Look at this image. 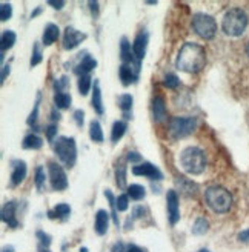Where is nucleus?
<instances>
[{
	"label": "nucleus",
	"mask_w": 249,
	"mask_h": 252,
	"mask_svg": "<svg viewBox=\"0 0 249 252\" xmlns=\"http://www.w3.org/2000/svg\"><path fill=\"white\" fill-rule=\"evenodd\" d=\"M206 65V53L205 48L198 43H185L176 59V68L179 71L197 74L200 72Z\"/></svg>",
	"instance_id": "1"
},
{
	"label": "nucleus",
	"mask_w": 249,
	"mask_h": 252,
	"mask_svg": "<svg viewBox=\"0 0 249 252\" xmlns=\"http://www.w3.org/2000/svg\"><path fill=\"white\" fill-rule=\"evenodd\" d=\"M80 252H90V251L86 249V248H80Z\"/></svg>",
	"instance_id": "56"
},
{
	"label": "nucleus",
	"mask_w": 249,
	"mask_h": 252,
	"mask_svg": "<svg viewBox=\"0 0 249 252\" xmlns=\"http://www.w3.org/2000/svg\"><path fill=\"white\" fill-rule=\"evenodd\" d=\"M166 206H168L169 223L176 224L180 220V208H179V194L174 189H169L166 194Z\"/></svg>",
	"instance_id": "11"
},
{
	"label": "nucleus",
	"mask_w": 249,
	"mask_h": 252,
	"mask_svg": "<svg viewBox=\"0 0 249 252\" xmlns=\"http://www.w3.org/2000/svg\"><path fill=\"white\" fill-rule=\"evenodd\" d=\"M40 12H42V8H40V6H39V8H35V11L31 14V19H32V17H35V16H39Z\"/></svg>",
	"instance_id": "53"
},
{
	"label": "nucleus",
	"mask_w": 249,
	"mask_h": 252,
	"mask_svg": "<svg viewBox=\"0 0 249 252\" xmlns=\"http://www.w3.org/2000/svg\"><path fill=\"white\" fill-rule=\"evenodd\" d=\"M43 60V54H42V45L39 42H35L32 46V56H31V62L30 65L31 66H37L39 63Z\"/></svg>",
	"instance_id": "31"
},
{
	"label": "nucleus",
	"mask_w": 249,
	"mask_h": 252,
	"mask_svg": "<svg viewBox=\"0 0 249 252\" xmlns=\"http://www.w3.org/2000/svg\"><path fill=\"white\" fill-rule=\"evenodd\" d=\"M16 211H17V206L14 201H8V203L2 206V220L9 228H17L19 226V221L16 219Z\"/></svg>",
	"instance_id": "15"
},
{
	"label": "nucleus",
	"mask_w": 249,
	"mask_h": 252,
	"mask_svg": "<svg viewBox=\"0 0 249 252\" xmlns=\"http://www.w3.org/2000/svg\"><path fill=\"white\" fill-rule=\"evenodd\" d=\"M180 165L182 168L191 174L198 175L206 169V156L205 151L197 146H188L180 153Z\"/></svg>",
	"instance_id": "3"
},
{
	"label": "nucleus",
	"mask_w": 249,
	"mask_h": 252,
	"mask_svg": "<svg viewBox=\"0 0 249 252\" xmlns=\"http://www.w3.org/2000/svg\"><path fill=\"white\" fill-rule=\"evenodd\" d=\"M2 252H14V246H5Z\"/></svg>",
	"instance_id": "54"
},
{
	"label": "nucleus",
	"mask_w": 249,
	"mask_h": 252,
	"mask_svg": "<svg viewBox=\"0 0 249 252\" xmlns=\"http://www.w3.org/2000/svg\"><path fill=\"white\" fill-rule=\"evenodd\" d=\"M108 226H109V214L105 209L97 211L95 214V223H94V229L98 235H105L108 232Z\"/></svg>",
	"instance_id": "19"
},
{
	"label": "nucleus",
	"mask_w": 249,
	"mask_h": 252,
	"mask_svg": "<svg viewBox=\"0 0 249 252\" xmlns=\"http://www.w3.org/2000/svg\"><path fill=\"white\" fill-rule=\"evenodd\" d=\"M54 103L60 109H68L71 106V103H72V97H71V94L63 93V91L56 93L54 94Z\"/></svg>",
	"instance_id": "28"
},
{
	"label": "nucleus",
	"mask_w": 249,
	"mask_h": 252,
	"mask_svg": "<svg viewBox=\"0 0 249 252\" xmlns=\"http://www.w3.org/2000/svg\"><path fill=\"white\" fill-rule=\"evenodd\" d=\"M42 146H43V138L37 134H28L22 142L23 149H40Z\"/></svg>",
	"instance_id": "24"
},
{
	"label": "nucleus",
	"mask_w": 249,
	"mask_h": 252,
	"mask_svg": "<svg viewBox=\"0 0 249 252\" xmlns=\"http://www.w3.org/2000/svg\"><path fill=\"white\" fill-rule=\"evenodd\" d=\"M9 74V65H6V66H3L2 68V83L5 82V79H6V75Z\"/></svg>",
	"instance_id": "52"
},
{
	"label": "nucleus",
	"mask_w": 249,
	"mask_h": 252,
	"mask_svg": "<svg viewBox=\"0 0 249 252\" xmlns=\"http://www.w3.org/2000/svg\"><path fill=\"white\" fill-rule=\"evenodd\" d=\"M54 153L65 166L72 168L77 160V145L72 137H59L54 142Z\"/></svg>",
	"instance_id": "5"
},
{
	"label": "nucleus",
	"mask_w": 249,
	"mask_h": 252,
	"mask_svg": "<svg viewBox=\"0 0 249 252\" xmlns=\"http://www.w3.org/2000/svg\"><path fill=\"white\" fill-rule=\"evenodd\" d=\"M93 83V79H91V75L88 74V75H82V77L79 79V93L82 94V95H86L90 93V90H91V85Z\"/></svg>",
	"instance_id": "32"
},
{
	"label": "nucleus",
	"mask_w": 249,
	"mask_h": 252,
	"mask_svg": "<svg viewBox=\"0 0 249 252\" xmlns=\"http://www.w3.org/2000/svg\"><path fill=\"white\" fill-rule=\"evenodd\" d=\"M248 16L242 8H231L226 11L221 20V30L226 35L239 37L248 28Z\"/></svg>",
	"instance_id": "4"
},
{
	"label": "nucleus",
	"mask_w": 249,
	"mask_h": 252,
	"mask_svg": "<svg viewBox=\"0 0 249 252\" xmlns=\"http://www.w3.org/2000/svg\"><path fill=\"white\" fill-rule=\"evenodd\" d=\"M48 169H49V182H51L54 191H65L68 188V177L65 169L60 165H57L56 161H49Z\"/></svg>",
	"instance_id": "8"
},
{
	"label": "nucleus",
	"mask_w": 249,
	"mask_h": 252,
	"mask_svg": "<svg viewBox=\"0 0 249 252\" xmlns=\"http://www.w3.org/2000/svg\"><path fill=\"white\" fill-rule=\"evenodd\" d=\"M12 16V6L11 3H6V2H2L0 5V20L2 22H8Z\"/></svg>",
	"instance_id": "37"
},
{
	"label": "nucleus",
	"mask_w": 249,
	"mask_h": 252,
	"mask_svg": "<svg viewBox=\"0 0 249 252\" xmlns=\"http://www.w3.org/2000/svg\"><path fill=\"white\" fill-rule=\"evenodd\" d=\"M116 206H117V211H120V212L126 211L128 206H129V197H128V194L119 195L117 200H116Z\"/></svg>",
	"instance_id": "38"
},
{
	"label": "nucleus",
	"mask_w": 249,
	"mask_h": 252,
	"mask_svg": "<svg viewBox=\"0 0 249 252\" xmlns=\"http://www.w3.org/2000/svg\"><path fill=\"white\" fill-rule=\"evenodd\" d=\"M37 238H39V242H40V245L39 246H43V248H49V245H51V235H48V234H45L43 231H37Z\"/></svg>",
	"instance_id": "40"
},
{
	"label": "nucleus",
	"mask_w": 249,
	"mask_h": 252,
	"mask_svg": "<svg viewBox=\"0 0 249 252\" xmlns=\"http://www.w3.org/2000/svg\"><path fill=\"white\" fill-rule=\"evenodd\" d=\"M197 125L198 122L194 117H174L169 122V134L176 140H182L197 129Z\"/></svg>",
	"instance_id": "7"
},
{
	"label": "nucleus",
	"mask_w": 249,
	"mask_h": 252,
	"mask_svg": "<svg viewBox=\"0 0 249 252\" xmlns=\"http://www.w3.org/2000/svg\"><path fill=\"white\" fill-rule=\"evenodd\" d=\"M126 129H128L126 122H123V120L114 122V125H113V131H111V142H113V143H117L119 140H122V137L124 135Z\"/></svg>",
	"instance_id": "23"
},
{
	"label": "nucleus",
	"mask_w": 249,
	"mask_h": 252,
	"mask_svg": "<svg viewBox=\"0 0 249 252\" xmlns=\"http://www.w3.org/2000/svg\"><path fill=\"white\" fill-rule=\"evenodd\" d=\"M59 35H60V30H59L57 25H54V23H48V25H46V28H45V31H43L42 43H43L45 46L53 45L54 42H57Z\"/></svg>",
	"instance_id": "21"
},
{
	"label": "nucleus",
	"mask_w": 249,
	"mask_h": 252,
	"mask_svg": "<svg viewBox=\"0 0 249 252\" xmlns=\"http://www.w3.org/2000/svg\"><path fill=\"white\" fill-rule=\"evenodd\" d=\"M91 105L95 109V112L98 116H102L105 109H103V102H102V90L100 85H98V80H94L93 85V98H91Z\"/></svg>",
	"instance_id": "20"
},
{
	"label": "nucleus",
	"mask_w": 249,
	"mask_h": 252,
	"mask_svg": "<svg viewBox=\"0 0 249 252\" xmlns=\"http://www.w3.org/2000/svg\"><path fill=\"white\" fill-rule=\"evenodd\" d=\"M246 54L249 56V42H248V45H246Z\"/></svg>",
	"instance_id": "57"
},
{
	"label": "nucleus",
	"mask_w": 249,
	"mask_h": 252,
	"mask_svg": "<svg viewBox=\"0 0 249 252\" xmlns=\"http://www.w3.org/2000/svg\"><path fill=\"white\" fill-rule=\"evenodd\" d=\"M95 66H97V60L93 56H90V54H85V57L80 60L79 65L74 68V72L82 77V75H88Z\"/></svg>",
	"instance_id": "17"
},
{
	"label": "nucleus",
	"mask_w": 249,
	"mask_h": 252,
	"mask_svg": "<svg viewBox=\"0 0 249 252\" xmlns=\"http://www.w3.org/2000/svg\"><path fill=\"white\" fill-rule=\"evenodd\" d=\"M126 160L131 161V163H139V161H142V156L139 153H128Z\"/></svg>",
	"instance_id": "45"
},
{
	"label": "nucleus",
	"mask_w": 249,
	"mask_h": 252,
	"mask_svg": "<svg viewBox=\"0 0 249 252\" xmlns=\"http://www.w3.org/2000/svg\"><path fill=\"white\" fill-rule=\"evenodd\" d=\"M163 85H165L166 88H169V90H176V88L180 85V80H179V77H177L176 74L169 72V74H166V75H165Z\"/></svg>",
	"instance_id": "36"
},
{
	"label": "nucleus",
	"mask_w": 249,
	"mask_h": 252,
	"mask_svg": "<svg viewBox=\"0 0 249 252\" xmlns=\"http://www.w3.org/2000/svg\"><path fill=\"white\" fill-rule=\"evenodd\" d=\"M48 5H49V6H53V8H56V9H62V8L65 6V0H49Z\"/></svg>",
	"instance_id": "46"
},
{
	"label": "nucleus",
	"mask_w": 249,
	"mask_h": 252,
	"mask_svg": "<svg viewBox=\"0 0 249 252\" xmlns=\"http://www.w3.org/2000/svg\"><path fill=\"white\" fill-rule=\"evenodd\" d=\"M16 39H17V37H16L14 31H11V30L3 31L2 37H0V46H2V53H5L6 49H11L12 46H14Z\"/></svg>",
	"instance_id": "27"
},
{
	"label": "nucleus",
	"mask_w": 249,
	"mask_h": 252,
	"mask_svg": "<svg viewBox=\"0 0 249 252\" xmlns=\"http://www.w3.org/2000/svg\"><path fill=\"white\" fill-rule=\"evenodd\" d=\"M68 82H69V79L66 77V75H63L60 80H56V85H54L56 93H62V90H65V88L68 86Z\"/></svg>",
	"instance_id": "42"
},
{
	"label": "nucleus",
	"mask_w": 249,
	"mask_h": 252,
	"mask_svg": "<svg viewBox=\"0 0 249 252\" xmlns=\"http://www.w3.org/2000/svg\"><path fill=\"white\" fill-rule=\"evenodd\" d=\"M39 105H40V93L37 94V100H35L34 109L31 112V116L28 117V125H31V126H34L37 123V117H39Z\"/></svg>",
	"instance_id": "39"
},
{
	"label": "nucleus",
	"mask_w": 249,
	"mask_h": 252,
	"mask_svg": "<svg viewBox=\"0 0 249 252\" xmlns=\"http://www.w3.org/2000/svg\"><path fill=\"white\" fill-rule=\"evenodd\" d=\"M126 194L132 200H142L146 195V189L142 185H129L126 188Z\"/></svg>",
	"instance_id": "29"
},
{
	"label": "nucleus",
	"mask_w": 249,
	"mask_h": 252,
	"mask_svg": "<svg viewBox=\"0 0 249 252\" xmlns=\"http://www.w3.org/2000/svg\"><path fill=\"white\" fill-rule=\"evenodd\" d=\"M151 109H153V117L156 122H165L166 120V116H168V111H166V103H165V98L163 97H154L153 98V105H151Z\"/></svg>",
	"instance_id": "16"
},
{
	"label": "nucleus",
	"mask_w": 249,
	"mask_h": 252,
	"mask_svg": "<svg viewBox=\"0 0 249 252\" xmlns=\"http://www.w3.org/2000/svg\"><path fill=\"white\" fill-rule=\"evenodd\" d=\"M205 200L209 209L217 214H226L232 208V195L223 186H209L205 191Z\"/></svg>",
	"instance_id": "2"
},
{
	"label": "nucleus",
	"mask_w": 249,
	"mask_h": 252,
	"mask_svg": "<svg viewBox=\"0 0 249 252\" xmlns=\"http://www.w3.org/2000/svg\"><path fill=\"white\" fill-rule=\"evenodd\" d=\"M119 77H120V80H122V83L124 86H128V85H131L132 82H135L137 79H139V74L135 72L132 65L122 63V66L119 68Z\"/></svg>",
	"instance_id": "18"
},
{
	"label": "nucleus",
	"mask_w": 249,
	"mask_h": 252,
	"mask_svg": "<svg viewBox=\"0 0 249 252\" xmlns=\"http://www.w3.org/2000/svg\"><path fill=\"white\" fill-rule=\"evenodd\" d=\"M148 43H149V34L148 31H140L135 35L134 43H132V51L137 60V65H142V60L146 56V49H148Z\"/></svg>",
	"instance_id": "9"
},
{
	"label": "nucleus",
	"mask_w": 249,
	"mask_h": 252,
	"mask_svg": "<svg viewBox=\"0 0 249 252\" xmlns=\"http://www.w3.org/2000/svg\"><path fill=\"white\" fill-rule=\"evenodd\" d=\"M85 39H86L85 32H80L72 27H66L65 32H63V48L66 51H69V49H74L76 46H79Z\"/></svg>",
	"instance_id": "12"
},
{
	"label": "nucleus",
	"mask_w": 249,
	"mask_h": 252,
	"mask_svg": "<svg viewBox=\"0 0 249 252\" xmlns=\"http://www.w3.org/2000/svg\"><path fill=\"white\" fill-rule=\"evenodd\" d=\"M12 172H11V186H19L25 177H27V163L23 160H12L11 161Z\"/></svg>",
	"instance_id": "14"
},
{
	"label": "nucleus",
	"mask_w": 249,
	"mask_h": 252,
	"mask_svg": "<svg viewBox=\"0 0 249 252\" xmlns=\"http://www.w3.org/2000/svg\"><path fill=\"white\" fill-rule=\"evenodd\" d=\"M192 30L198 37L211 40L217 34V22L213 16L205 14V12H195L192 16Z\"/></svg>",
	"instance_id": "6"
},
{
	"label": "nucleus",
	"mask_w": 249,
	"mask_h": 252,
	"mask_svg": "<svg viewBox=\"0 0 249 252\" xmlns=\"http://www.w3.org/2000/svg\"><path fill=\"white\" fill-rule=\"evenodd\" d=\"M128 252H145L142 248H139V246H135V245H128Z\"/></svg>",
	"instance_id": "50"
},
{
	"label": "nucleus",
	"mask_w": 249,
	"mask_h": 252,
	"mask_svg": "<svg viewBox=\"0 0 249 252\" xmlns=\"http://www.w3.org/2000/svg\"><path fill=\"white\" fill-rule=\"evenodd\" d=\"M59 119H60V114L57 112V109H56V108H53V112H51V120H53V123L59 122Z\"/></svg>",
	"instance_id": "51"
},
{
	"label": "nucleus",
	"mask_w": 249,
	"mask_h": 252,
	"mask_svg": "<svg viewBox=\"0 0 249 252\" xmlns=\"http://www.w3.org/2000/svg\"><path fill=\"white\" fill-rule=\"evenodd\" d=\"M117 102H119V106H120V109L123 112V116L128 119L129 114H131V109H132V103H134L132 95L131 94H122V95H119Z\"/></svg>",
	"instance_id": "25"
},
{
	"label": "nucleus",
	"mask_w": 249,
	"mask_h": 252,
	"mask_svg": "<svg viewBox=\"0 0 249 252\" xmlns=\"http://www.w3.org/2000/svg\"><path fill=\"white\" fill-rule=\"evenodd\" d=\"M88 5H90V8H91V12L94 16H97L98 14V2H88Z\"/></svg>",
	"instance_id": "49"
},
{
	"label": "nucleus",
	"mask_w": 249,
	"mask_h": 252,
	"mask_svg": "<svg viewBox=\"0 0 249 252\" xmlns=\"http://www.w3.org/2000/svg\"><path fill=\"white\" fill-rule=\"evenodd\" d=\"M105 197L108 198V201H109V206H111V211H113V220H114V223H116V226H119V219H117V206H116V200L117 198H114V195H113V192L109 191V189H106L105 191Z\"/></svg>",
	"instance_id": "35"
},
{
	"label": "nucleus",
	"mask_w": 249,
	"mask_h": 252,
	"mask_svg": "<svg viewBox=\"0 0 249 252\" xmlns=\"http://www.w3.org/2000/svg\"><path fill=\"white\" fill-rule=\"evenodd\" d=\"M146 214V208L145 206H142V205H137L134 209H132V216H131V219H140V217H143Z\"/></svg>",
	"instance_id": "43"
},
{
	"label": "nucleus",
	"mask_w": 249,
	"mask_h": 252,
	"mask_svg": "<svg viewBox=\"0 0 249 252\" xmlns=\"http://www.w3.org/2000/svg\"><path fill=\"white\" fill-rule=\"evenodd\" d=\"M116 182H117V186L120 189H123L126 186V166L123 165H119L117 169H116Z\"/></svg>",
	"instance_id": "33"
},
{
	"label": "nucleus",
	"mask_w": 249,
	"mask_h": 252,
	"mask_svg": "<svg viewBox=\"0 0 249 252\" xmlns=\"http://www.w3.org/2000/svg\"><path fill=\"white\" fill-rule=\"evenodd\" d=\"M45 132H46V138L49 142H54V138L57 135V125L56 123H51V125H48L46 128H45Z\"/></svg>",
	"instance_id": "41"
},
{
	"label": "nucleus",
	"mask_w": 249,
	"mask_h": 252,
	"mask_svg": "<svg viewBox=\"0 0 249 252\" xmlns=\"http://www.w3.org/2000/svg\"><path fill=\"white\" fill-rule=\"evenodd\" d=\"M39 252H51L48 248H43V246H39Z\"/></svg>",
	"instance_id": "55"
},
{
	"label": "nucleus",
	"mask_w": 249,
	"mask_h": 252,
	"mask_svg": "<svg viewBox=\"0 0 249 252\" xmlns=\"http://www.w3.org/2000/svg\"><path fill=\"white\" fill-rule=\"evenodd\" d=\"M71 214V206L66 203H59L54 206L53 211L48 212V217L49 219H60V220H66Z\"/></svg>",
	"instance_id": "22"
},
{
	"label": "nucleus",
	"mask_w": 249,
	"mask_h": 252,
	"mask_svg": "<svg viewBox=\"0 0 249 252\" xmlns=\"http://www.w3.org/2000/svg\"><path fill=\"white\" fill-rule=\"evenodd\" d=\"M208 229H209V223H208V220H206L205 217H198V219L195 220L194 226H192V234H195V235H203V234L208 232Z\"/></svg>",
	"instance_id": "30"
},
{
	"label": "nucleus",
	"mask_w": 249,
	"mask_h": 252,
	"mask_svg": "<svg viewBox=\"0 0 249 252\" xmlns=\"http://www.w3.org/2000/svg\"><path fill=\"white\" fill-rule=\"evenodd\" d=\"M83 119H85V112H83L82 109H77L76 112H74V120H76V123H77L79 128H82L83 123H85Z\"/></svg>",
	"instance_id": "44"
},
{
	"label": "nucleus",
	"mask_w": 249,
	"mask_h": 252,
	"mask_svg": "<svg viewBox=\"0 0 249 252\" xmlns=\"http://www.w3.org/2000/svg\"><path fill=\"white\" fill-rule=\"evenodd\" d=\"M239 240L240 242H243V243H246V242H249V229H246V231H242L240 234H239Z\"/></svg>",
	"instance_id": "48"
},
{
	"label": "nucleus",
	"mask_w": 249,
	"mask_h": 252,
	"mask_svg": "<svg viewBox=\"0 0 249 252\" xmlns=\"http://www.w3.org/2000/svg\"><path fill=\"white\" fill-rule=\"evenodd\" d=\"M113 252H128V246H124L122 242H117L113 248Z\"/></svg>",
	"instance_id": "47"
},
{
	"label": "nucleus",
	"mask_w": 249,
	"mask_h": 252,
	"mask_svg": "<svg viewBox=\"0 0 249 252\" xmlns=\"http://www.w3.org/2000/svg\"><path fill=\"white\" fill-rule=\"evenodd\" d=\"M90 137H91V140L95 143H102L105 140L102 126H100V122L98 120H93L90 123Z\"/></svg>",
	"instance_id": "26"
},
{
	"label": "nucleus",
	"mask_w": 249,
	"mask_h": 252,
	"mask_svg": "<svg viewBox=\"0 0 249 252\" xmlns=\"http://www.w3.org/2000/svg\"><path fill=\"white\" fill-rule=\"evenodd\" d=\"M198 252H211V251H208V249H200Z\"/></svg>",
	"instance_id": "58"
},
{
	"label": "nucleus",
	"mask_w": 249,
	"mask_h": 252,
	"mask_svg": "<svg viewBox=\"0 0 249 252\" xmlns=\"http://www.w3.org/2000/svg\"><path fill=\"white\" fill-rule=\"evenodd\" d=\"M35 188L42 191L43 186H45V182H46V174H45V168L43 166H37L35 168Z\"/></svg>",
	"instance_id": "34"
},
{
	"label": "nucleus",
	"mask_w": 249,
	"mask_h": 252,
	"mask_svg": "<svg viewBox=\"0 0 249 252\" xmlns=\"http://www.w3.org/2000/svg\"><path fill=\"white\" fill-rule=\"evenodd\" d=\"M120 59L123 63H126V65H132L134 63V69L135 72L139 74L140 72V66L137 65V60H135V56H134V51L131 48V43L126 37H122L120 40Z\"/></svg>",
	"instance_id": "13"
},
{
	"label": "nucleus",
	"mask_w": 249,
	"mask_h": 252,
	"mask_svg": "<svg viewBox=\"0 0 249 252\" xmlns=\"http://www.w3.org/2000/svg\"><path fill=\"white\" fill-rule=\"evenodd\" d=\"M132 174L134 175H143V177L151 179L153 182L163 180V174H161V171L157 166H154L153 163H148V161L132 166Z\"/></svg>",
	"instance_id": "10"
}]
</instances>
